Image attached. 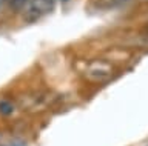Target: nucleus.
<instances>
[{"label":"nucleus","instance_id":"obj_5","mask_svg":"<svg viewBox=\"0 0 148 146\" xmlns=\"http://www.w3.org/2000/svg\"><path fill=\"white\" fill-rule=\"evenodd\" d=\"M62 2H68V0H62Z\"/></svg>","mask_w":148,"mask_h":146},{"label":"nucleus","instance_id":"obj_6","mask_svg":"<svg viewBox=\"0 0 148 146\" xmlns=\"http://www.w3.org/2000/svg\"><path fill=\"white\" fill-rule=\"evenodd\" d=\"M3 146H6V145H3Z\"/></svg>","mask_w":148,"mask_h":146},{"label":"nucleus","instance_id":"obj_4","mask_svg":"<svg viewBox=\"0 0 148 146\" xmlns=\"http://www.w3.org/2000/svg\"><path fill=\"white\" fill-rule=\"evenodd\" d=\"M28 0H0V12H2L5 8H11V10H20V8L25 6V3Z\"/></svg>","mask_w":148,"mask_h":146},{"label":"nucleus","instance_id":"obj_1","mask_svg":"<svg viewBox=\"0 0 148 146\" xmlns=\"http://www.w3.org/2000/svg\"><path fill=\"white\" fill-rule=\"evenodd\" d=\"M56 0H28L23 6V19L26 22H36L54 8Z\"/></svg>","mask_w":148,"mask_h":146},{"label":"nucleus","instance_id":"obj_2","mask_svg":"<svg viewBox=\"0 0 148 146\" xmlns=\"http://www.w3.org/2000/svg\"><path fill=\"white\" fill-rule=\"evenodd\" d=\"M113 74V66L105 60H92L86 65L83 75L86 80L94 81V83H100L105 81L106 79H110Z\"/></svg>","mask_w":148,"mask_h":146},{"label":"nucleus","instance_id":"obj_3","mask_svg":"<svg viewBox=\"0 0 148 146\" xmlns=\"http://www.w3.org/2000/svg\"><path fill=\"white\" fill-rule=\"evenodd\" d=\"M16 112V103L9 98H0V115L9 117Z\"/></svg>","mask_w":148,"mask_h":146}]
</instances>
